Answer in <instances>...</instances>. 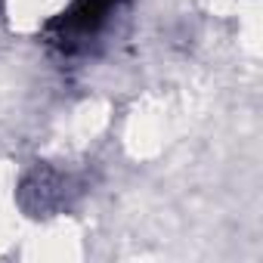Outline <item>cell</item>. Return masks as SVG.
I'll use <instances>...</instances> for the list:
<instances>
[{
  "label": "cell",
  "mask_w": 263,
  "mask_h": 263,
  "mask_svg": "<svg viewBox=\"0 0 263 263\" xmlns=\"http://www.w3.org/2000/svg\"><path fill=\"white\" fill-rule=\"evenodd\" d=\"M115 10V0H74V4L53 22V31H56V41L59 44H78V41H87L93 37L108 13Z\"/></svg>",
  "instance_id": "obj_1"
}]
</instances>
